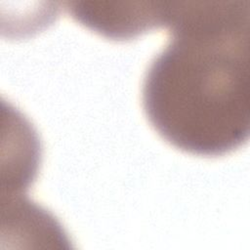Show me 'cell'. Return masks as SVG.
Returning a JSON list of instances; mask_svg holds the SVG:
<instances>
[{
	"label": "cell",
	"instance_id": "cell-1",
	"mask_svg": "<svg viewBox=\"0 0 250 250\" xmlns=\"http://www.w3.org/2000/svg\"><path fill=\"white\" fill-rule=\"evenodd\" d=\"M166 26L143 82L148 121L183 151H233L249 137V0L173 1Z\"/></svg>",
	"mask_w": 250,
	"mask_h": 250
}]
</instances>
